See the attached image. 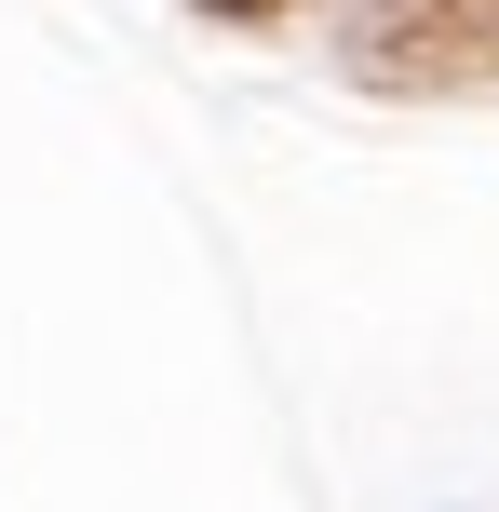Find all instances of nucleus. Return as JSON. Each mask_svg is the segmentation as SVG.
<instances>
[{"label": "nucleus", "mask_w": 499, "mask_h": 512, "mask_svg": "<svg viewBox=\"0 0 499 512\" xmlns=\"http://www.w3.org/2000/svg\"><path fill=\"white\" fill-rule=\"evenodd\" d=\"M216 14H270V0H216Z\"/></svg>", "instance_id": "obj_1"}]
</instances>
